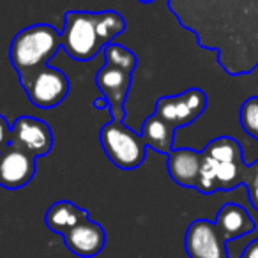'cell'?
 I'll use <instances>...</instances> for the list:
<instances>
[{
  "label": "cell",
  "mask_w": 258,
  "mask_h": 258,
  "mask_svg": "<svg viewBox=\"0 0 258 258\" xmlns=\"http://www.w3.org/2000/svg\"><path fill=\"white\" fill-rule=\"evenodd\" d=\"M172 9L180 23L197 34L200 46L218 51L219 64L228 75L254 71L258 0H179Z\"/></svg>",
  "instance_id": "obj_1"
},
{
  "label": "cell",
  "mask_w": 258,
  "mask_h": 258,
  "mask_svg": "<svg viewBox=\"0 0 258 258\" xmlns=\"http://www.w3.org/2000/svg\"><path fill=\"white\" fill-rule=\"evenodd\" d=\"M124 30L125 22L117 11H68L60 32L62 48L78 62L92 60Z\"/></svg>",
  "instance_id": "obj_2"
},
{
  "label": "cell",
  "mask_w": 258,
  "mask_h": 258,
  "mask_svg": "<svg viewBox=\"0 0 258 258\" xmlns=\"http://www.w3.org/2000/svg\"><path fill=\"white\" fill-rule=\"evenodd\" d=\"M249 165L242 159V147L232 137H219L202 151V168L197 191L211 195L246 186Z\"/></svg>",
  "instance_id": "obj_3"
},
{
  "label": "cell",
  "mask_w": 258,
  "mask_h": 258,
  "mask_svg": "<svg viewBox=\"0 0 258 258\" xmlns=\"http://www.w3.org/2000/svg\"><path fill=\"white\" fill-rule=\"evenodd\" d=\"M104 66L97 71L96 85L108 101V111L113 120L124 122V103L131 89V78L137 68V55L120 44L110 43L103 50Z\"/></svg>",
  "instance_id": "obj_4"
},
{
  "label": "cell",
  "mask_w": 258,
  "mask_h": 258,
  "mask_svg": "<svg viewBox=\"0 0 258 258\" xmlns=\"http://www.w3.org/2000/svg\"><path fill=\"white\" fill-rule=\"evenodd\" d=\"M62 48L60 32L48 23H36L20 30L9 46V60L20 76V82L48 66Z\"/></svg>",
  "instance_id": "obj_5"
},
{
  "label": "cell",
  "mask_w": 258,
  "mask_h": 258,
  "mask_svg": "<svg viewBox=\"0 0 258 258\" xmlns=\"http://www.w3.org/2000/svg\"><path fill=\"white\" fill-rule=\"evenodd\" d=\"M101 147L106 158L120 170H135L145 161V147L142 135L135 133L124 122L113 120L101 127Z\"/></svg>",
  "instance_id": "obj_6"
},
{
  "label": "cell",
  "mask_w": 258,
  "mask_h": 258,
  "mask_svg": "<svg viewBox=\"0 0 258 258\" xmlns=\"http://www.w3.org/2000/svg\"><path fill=\"white\" fill-rule=\"evenodd\" d=\"M22 87L25 89L29 101L37 108H55L68 97L69 94V80L60 69L44 68L37 69L25 80H22Z\"/></svg>",
  "instance_id": "obj_7"
},
{
  "label": "cell",
  "mask_w": 258,
  "mask_h": 258,
  "mask_svg": "<svg viewBox=\"0 0 258 258\" xmlns=\"http://www.w3.org/2000/svg\"><path fill=\"white\" fill-rule=\"evenodd\" d=\"M207 108V96L200 89H187L177 96H163L156 103L158 117L168 122L172 127H186L195 122Z\"/></svg>",
  "instance_id": "obj_8"
},
{
  "label": "cell",
  "mask_w": 258,
  "mask_h": 258,
  "mask_svg": "<svg viewBox=\"0 0 258 258\" xmlns=\"http://www.w3.org/2000/svg\"><path fill=\"white\" fill-rule=\"evenodd\" d=\"M11 144L29 152L34 158H44L53 147L50 125L36 117H18L11 125Z\"/></svg>",
  "instance_id": "obj_9"
},
{
  "label": "cell",
  "mask_w": 258,
  "mask_h": 258,
  "mask_svg": "<svg viewBox=\"0 0 258 258\" xmlns=\"http://www.w3.org/2000/svg\"><path fill=\"white\" fill-rule=\"evenodd\" d=\"M184 247L189 258H228L226 240L214 221L197 219L186 230Z\"/></svg>",
  "instance_id": "obj_10"
},
{
  "label": "cell",
  "mask_w": 258,
  "mask_h": 258,
  "mask_svg": "<svg viewBox=\"0 0 258 258\" xmlns=\"http://www.w3.org/2000/svg\"><path fill=\"white\" fill-rule=\"evenodd\" d=\"M36 175V158L9 144L0 151V186L4 189H20Z\"/></svg>",
  "instance_id": "obj_11"
},
{
  "label": "cell",
  "mask_w": 258,
  "mask_h": 258,
  "mask_svg": "<svg viewBox=\"0 0 258 258\" xmlns=\"http://www.w3.org/2000/svg\"><path fill=\"white\" fill-rule=\"evenodd\" d=\"M62 237H64L66 247L71 253H75L76 256L82 258L96 256V254H99L104 249V244H106L104 228L99 223L92 221V219L82 221L75 228L66 232Z\"/></svg>",
  "instance_id": "obj_12"
},
{
  "label": "cell",
  "mask_w": 258,
  "mask_h": 258,
  "mask_svg": "<svg viewBox=\"0 0 258 258\" xmlns=\"http://www.w3.org/2000/svg\"><path fill=\"white\" fill-rule=\"evenodd\" d=\"M202 168V152L195 149H173L166 156V170L168 175L184 187L198 186Z\"/></svg>",
  "instance_id": "obj_13"
},
{
  "label": "cell",
  "mask_w": 258,
  "mask_h": 258,
  "mask_svg": "<svg viewBox=\"0 0 258 258\" xmlns=\"http://www.w3.org/2000/svg\"><path fill=\"white\" fill-rule=\"evenodd\" d=\"M214 225L226 242L233 239H239V237L249 235V233L254 232V228H256V225H254L249 212H247L242 205L232 204V202L225 204L219 209Z\"/></svg>",
  "instance_id": "obj_14"
},
{
  "label": "cell",
  "mask_w": 258,
  "mask_h": 258,
  "mask_svg": "<svg viewBox=\"0 0 258 258\" xmlns=\"http://www.w3.org/2000/svg\"><path fill=\"white\" fill-rule=\"evenodd\" d=\"M85 219H89V212L68 200L55 202L53 205H50L46 216H44L48 228L55 233H60V235H64L66 232L75 228L76 225H80Z\"/></svg>",
  "instance_id": "obj_15"
},
{
  "label": "cell",
  "mask_w": 258,
  "mask_h": 258,
  "mask_svg": "<svg viewBox=\"0 0 258 258\" xmlns=\"http://www.w3.org/2000/svg\"><path fill=\"white\" fill-rule=\"evenodd\" d=\"M175 127L165 122L158 115H151L145 118L142 125V138H144L145 147L159 152V154L168 156L173 151V137H175Z\"/></svg>",
  "instance_id": "obj_16"
},
{
  "label": "cell",
  "mask_w": 258,
  "mask_h": 258,
  "mask_svg": "<svg viewBox=\"0 0 258 258\" xmlns=\"http://www.w3.org/2000/svg\"><path fill=\"white\" fill-rule=\"evenodd\" d=\"M240 125L253 140L258 142V96L247 97L239 111Z\"/></svg>",
  "instance_id": "obj_17"
},
{
  "label": "cell",
  "mask_w": 258,
  "mask_h": 258,
  "mask_svg": "<svg viewBox=\"0 0 258 258\" xmlns=\"http://www.w3.org/2000/svg\"><path fill=\"white\" fill-rule=\"evenodd\" d=\"M246 187H247V195H249L251 205L258 211V159L249 165V173H247Z\"/></svg>",
  "instance_id": "obj_18"
},
{
  "label": "cell",
  "mask_w": 258,
  "mask_h": 258,
  "mask_svg": "<svg viewBox=\"0 0 258 258\" xmlns=\"http://www.w3.org/2000/svg\"><path fill=\"white\" fill-rule=\"evenodd\" d=\"M9 144H11V125L6 117L0 115V151H4Z\"/></svg>",
  "instance_id": "obj_19"
},
{
  "label": "cell",
  "mask_w": 258,
  "mask_h": 258,
  "mask_svg": "<svg viewBox=\"0 0 258 258\" xmlns=\"http://www.w3.org/2000/svg\"><path fill=\"white\" fill-rule=\"evenodd\" d=\"M240 258H258V239L251 240V242L244 247Z\"/></svg>",
  "instance_id": "obj_20"
},
{
  "label": "cell",
  "mask_w": 258,
  "mask_h": 258,
  "mask_svg": "<svg viewBox=\"0 0 258 258\" xmlns=\"http://www.w3.org/2000/svg\"><path fill=\"white\" fill-rule=\"evenodd\" d=\"M92 106L97 108V110H101V108H106V110H108V101L104 99V97H99V99L92 101Z\"/></svg>",
  "instance_id": "obj_21"
},
{
  "label": "cell",
  "mask_w": 258,
  "mask_h": 258,
  "mask_svg": "<svg viewBox=\"0 0 258 258\" xmlns=\"http://www.w3.org/2000/svg\"><path fill=\"white\" fill-rule=\"evenodd\" d=\"M138 2H142V4H151V2H154V0H138Z\"/></svg>",
  "instance_id": "obj_22"
}]
</instances>
